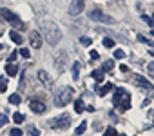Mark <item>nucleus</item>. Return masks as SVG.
Here are the masks:
<instances>
[{"instance_id":"nucleus-1","label":"nucleus","mask_w":154,"mask_h":136,"mask_svg":"<svg viewBox=\"0 0 154 136\" xmlns=\"http://www.w3.org/2000/svg\"><path fill=\"white\" fill-rule=\"evenodd\" d=\"M40 35H44V38L47 40V44L51 45H56L60 40H62V31L60 27L54 24V22H49V20H44L40 22Z\"/></svg>"},{"instance_id":"nucleus-38","label":"nucleus","mask_w":154,"mask_h":136,"mask_svg":"<svg viewBox=\"0 0 154 136\" xmlns=\"http://www.w3.org/2000/svg\"><path fill=\"white\" fill-rule=\"evenodd\" d=\"M150 56H154V49H150Z\"/></svg>"},{"instance_id":"nucleus-10","label":"nucleus","mask_w":154,"mask_h":136,"mask_svg":"<svg viewBox=\"0 0 154 136\" xmlns=\"http://www.w3.org/2000/svg\"><path fill=\"white\" fill-rule=\"evenodd\" d=\"M132 78H134V82L138 84V87H141V89H145V91H150V89H152V84H150L147 78H143V76H140V75H132Z\"/></svg>"},{"instance_id":"nucleus-21","label":"nucleus","mask_w":154,"mask_h":136,"mask_svg":"<svg viewBox=\"0 0 154 136\" xmlns=\"http://www.w3.org/2000/svg\"><path fill=\"white\" fill-rule=\"evenodd\" d=\"M112 67H114V62L112 60H107V62H103V69L102 71H111Z\"/></svg>"},{"instance_id":"nucleus-17","label":"nucleus","mask_w":154,"mask_h":136,"mask_svg":"<svg viewBox=\"0 0 154 136\" xmlns=\"http://www.w3.org/2000/svg\"><path fill=\"white\" fill-rule=\"evenodd\" d=\"M93 78H94L96 82H102V80H103V71H102V69L93 71Z\"/></svg>"},{"instance_id":"nucleus-36","label":"nucleus","mask_w":154,"mask_h":136,"mask_svg":"<svg viewBox=\"0 0 154 136\" xmlns=\"http://www.w3.org/2000/svg\"><path fill=\"white\" fill-rule=\"evenodd\" d=\"M120 71H123V73H127V71H129V67H127L125 63H122V65H120Z\"/></svg>"},{"instance_id":"nucleus-13","label":"nucleus","mask_w":154,"mask_h":136,"mask_svg":"<svg viewBox=\"0 0 154 136\" xmlns=\"http://www.w3.org/2000/svg\"><path fill=\"white\" fill-rule=\"evenodd\" d=\"M112 87H114V85H112V84H109V82H107V84H103V85H102V87H98V89H96V93H98V94H100V96H105V94H107V93H111V91H112Z\"/></svg>"},{"instance_id":"nucleus-39","label":"nucleus","mask_w":154,"mask_h":136,"mask_svg":"<svg viewBox=\"0 0 154 136\" xmlns=\"http://www.w3.org/2000/svg\"><path fill=\"white\" fill-rule=\"evenodd\" d=\"M152 36H154V29H152Z\"/></svg>"},{"instance_id":"nucleus-2","label":"nucleus","mask_w":154,"mask_h":136,"mask_svg":"<svg viewBox=\"0 0 154 136\" xmlns=\"http://www.w3.org/2000/svg\"><path fill=\"white\" fill-rule=\"evenodd\" d=\"M112 104H114V107H116L120 113H125V111L131 107V94H129L123 87H116V89H114Z\"/></svg>"},{"instance_id":"nucleus-34","label":"nucleus","mask_w":154,"mask_h":136,"mask_svg":"<svg viewBox=\"0 0 154 136\" xmlns=\"http://www.w3.org/2000/svg\"><path fill=\"white\" fill-rule=\"evenodd\" d=\"M141 20H143V22H147L149 26H154V22H152V20L149 18V17H145V15H141Z\"/></svg>"},{"instance_id":"nucleus-9","label":"nucleus","mask_w":154,"mask_h":136,"mask_svg":"<svg viewBox=\"0 0 154 136\" xmlns=\"http://www.w3.org/2000/svg\"><path fill=\"white\" fill-rule=\"evenodd\" d=\"M38 80L42 82V85H44L45 89H51V87H53V78L49 76L47 71H38Z\"/></svg>"},{"instance_id":"nucleus-22","label":"nucleus","mask_w":154,"mask_h":136,"mask_svg":"<svg viewBox=\"0 0 154 136\" xmlns=\"http://www.w3.org/2000/svg\"><path fill=\"white\" fill-rule=\"evenodd\" d=\"M6 89H8V80L4 76H0V93H4Z\"/></svg>"},{"instance_id":"nucleus-29","label":"nucleus","mask_w":154,"mask_h":136,"mask_svg":"<svg viewBox=\"0 0 154 136\" xmlns=\"http://www.w3.org/2000/svg\"><path fill=\"white\" fill-rule=\"evenodd\" d=\"M20 54H22L24 58H29V56H31V53H29L27 47H22V49H20Z\"/></svg>"},{"instance_id":"nucleus-32","label":"nucleus","mask_w":154,"mask_h":136,"mask_svg":"<svg viewBox=\"0 0 154 136\" xmlns=\"http://www.w3.org/2000/svg\"><path fill=\"white\" fill-rule=\"evenodd\" d=\"M20 134H22V129H18V127L11 129V136H20Z\"/></svg>"},{"instance_id":"nucleus-11","label":"nucleus","mask_w":154,"mask_h":136,"mask_svg":"<svg viewBox=\"0 0 154 136\" xmlns=\"http://www.w3.org/2000/svg\"><path fill=\"white\" fill-rule=\"evenodd\" d=\"M29 107H31L33 113H38V114L45 113V104L40 102V100H31V102H29Z\"/></svg>"},{"instance_id":"nucleus-40","label":"nucleus","mask_w":154,"mask_h":136,"mask_svg":"<svg viewBox=\"0 0 154 136\" xmlns=\"http://www.w3.org/2000/svg\"><path fill=\"white\" fill-rule=\"evenodd\" d=\"M0 49H2V44H0Z\"/></svg>"},{"instance_id":"nucleus-31","label":"nucleus","mask_w":154,"mask_h":136,"mask_svg":"<svg viewBox=\"0 0 154 136\" xmlns=\"http://www.w3.org/2000/svg\"><path fill=\"white\" fill-rule=\"evenodd\" d=\"M114 58H125V53H123L122 49H116V51H114Z\"/></svg>"},{"instance_id":"nucleus-3","label":"nucleus","mask_w":154,"mask_h":136,"mask_svg":"<svg viewBox=\"0 0 154 136\" xmlns=\"http://www.w3.org/2000/svg\"><path fill=\"white\" fill-rule=\"evenodd\" d=\"M0 17H2L6 22H9L15 29H18V31H26L27 29V26L18 18V15L17 13H13L11 9H6V8H2V9H0Z\"/></svg>"},{"instance_id":"nucleus-8","label":"nucleus","mask_w":154,"mask_h":136,"mask_svg":"<svg viewBox=\"0 0 154 136\" xmlns=\"http://www.w3.org/2000/svg\"><path fill=\"white\" fill-rule=\"evenodd\" d=\"M29 42H31V45L35 47V49H38V47H42V35H40V31H31L29 33Z\"/></svg>"},{"instance_id":"nucleus-6","label":"nucleus","mask_w":154,"mask_h":136,"mask_svg":"<svg viewBox=\"0 0 154 136\" xmlns=\"http://www.w3.org/2000/svg\"><path fill=\"white\" fill-rule=\"evenodd\" d=\"M89 18L94 20V22H102V24H112L114 22V18L109 17V15H105V13H102V9H93L89 13Z\"/></svg>"},{"instance_id":"nucleus-19","label":"nucleus","mask_w":154,"mask_h":136,"mask_svg":"<svg viewBox=\"0 0 154 136\" xmlns=\"http://www.w3.org/2000/svg\"><path fill=\"white\" fill-rule=\"evenodd\" d=\"M74 111L78 113V114L84 113V102H82V100H76V102H74Z\"/></svg>"},{"instance_id":"nucleus-16","label":"nucleus","mask_w":154,"mask_h":136,"mask_svg":"<svg viewBox=\"0 0 154 136\" xmlns=\"http://www.w3.org/2000/svg\"><path fill=\"white\" fill-rule=\"evenodd\" d=\"M78 76H80V63L74 62L72 63V80H78Z\"/></svg>"},{"instance_id":"nucleus-30","label":"nucleus","mask_w":154,"mask_h":136,"mask_svg":"<svg viewBox=\"0 0 154 136\" xmlns=\"http://www.w3.org/2000/svg\"><path fill=\"white\" fill-rule=\"evenodd\" d=\"M17 56H18V53H17V51H13V53L9 54V58H8V63H13V62L17 60Z\"/></svg>"},{"instance_id":"nucleus-26","label":"nucleus","mask_w":154,"mask_h":136,"mask_svg":"<svg viewBox=\"0 0 154 136\" xmlns=\"http://www.w3.org/2000/svg\"><path fill=\"white\" fill-rule=\"evenodd\" d=\"M13 120H15L17 123H22V122H24V116H22V113H15V114H13Z\"/></svg>"},{"instance_id":"nucleus-35","label":"nucleus","mask_w":154,"mask_h":136,"mask_svg":"<svg viewBox=\"0 0 154 136\" xmlns=\"http://www.w3.org/2000/svg\"><path fill=\"white\" fill-rule=\"evenodd\" d=\"M98 58H100L98 51H94V49H93V51H91V60H98Z\"/></svg>"},{"instance_id":"nucleus-14","label":"nucleus","mask_w":154,"mask_h":136,"mask_svg":"<svg viewBox=\"0 0 154 136\" xmlns=\"http://www.w3.org/2000/svg\"><path fill=\"white\" fill-rule=\"evenodd\" d=\"M6 73H8L9 76H15V75L18 73V65H17V63H8V65H6Z\"/></svg>"},{"instance_id":"nucleus-24","label":"nucleus","mask_w":154,"mask_h":136,"mask_svg":"<svg viewBox=\"0 0 154 136\" xmlns=\"http://www.w3.org/2000/svg\"><path fill=\"white\" fill-rule=\"evenodd\" d=\"M103 136H118V132H116V129H114V127H107Z\"/></svg>"},{"instance_id":"nucleus-7","label":"nucleus","mask_w":154,"mask_h":136,"mask_svg":"<svg viewBox=\"0 0 154 136\" xmlns=\"http://www.w3.org/2000/svg\"><path fill=\"white\" fill-rule=\"evenodd\" d=\"M84 8H85V0H71L69 15H71V17H78V15H82Z\"/></svg>"},{"instance_id":"nucleus-27","label":"nucleus","mask_w":154,"mask_h":136,"mask_svg":"<svg viewBox=\"0 0 154 136\" xmlns=\"http://www.w3.org/2000/svg\"><path fill=\"white\" fill-rule=\"evenodd\" d=\"M29 134H31V136H40V131H38L35 125H29Z\"/></svg>"},{"instance_id":"nucleus-5","label":"nucleus","mask_w":154,"mask_h":136,"mask_svg":"<svg viewBox=\"0 0 154 136\" xmlns=\"http://www.w3.org/2000/svg\"><path fill=\"white\" fill-rule=\"evenodd\" d=\"M71 120H72V118H71L69 114H62V116L51 120V127H53L54 131H63V129H67V127L71 125Z\"/></svg>"},{"instance_id":"nucleus-23","label":"nucleus","mask_w":154,"mask_h":136,"mask_svg":"<svg viewBox=\"0 0 154 136\" xmlns=\"http://www.w3.org/2000/svg\"><path fill=\"white\" fill-rule=\"evenodd\" d=\"M103 45H105L107 49H112V47H114V40H112V38H103Z\"/></svg>"},{"instance_id":"nucleus-4","label":"nucleus","mask_w":154,"mask_h":136,"mask_svg":"<svg viewBox=\"0 0 154 136\" xmlns=\"http://www.w3.org/2000/svg\"><path fill=\"white\" fill-rule=\"evenodd\" d=\"M71 96H72V87H62L54 96V105L56 107H65L71 102Z\"/></svg>"},{"instance_id":"nucleus-18","label":"nucleus","mask_w":154,"mask_h":136,"mask_svg":"<svg viewBox=\"0 0 154 136\" xmlns=\"http://www.w3.org/2000/svg\"><path fill=\"white\" fill-rule=\"evenodd\" d=\"M9 104L18 105V104H20V94H18V93H13V94L9 96Z\"/></svg>"},{"instance_id":"nucleus-12","label":"nucleus","mask_w":154,"mask_h":136,"mask_svg":"<svg viewBox=\"0 0 154 136\" xmlns=\"http://www.w3.org/2000/svg\"><path fill=\"white\" fill-rule=\"evenodd\" d=\"M65 56H67V53H65V51H62V53L58 54V60H54V65H56V69H58V71H62V69H63V65H65V62H67V60H65Z\"/></svg>"},{"instance_id":"nucleus-37","label":"nucleus","mask_w":154,"mask_h":136,"mask_svg":"<svg viewBox=\"0 0 154 136\" xmlns=\"http://www.w3.org/2000/svg\"><path fill=\"white\" fill-rule=\"evenodd\" d=\"M149 71H152V73H154V62H150V63H149Z\"/></svg>"},{"instance_id":"nucleus-33","label":"nucleus","mask_w":154,"mask_h":136,"mask_svg":"<svg viewBox=\"0 0 154 136\" xmlns=\"http://www.w3.org/2000/svg\"><path fill=\"white\" fill-rule=\"evenodd\" d=\"M6 123H8V116L6 114H0V127L6 125Z\"/></svg>"},{"instance_id":"nucleus-20","label":"nucleus","mask_w":154,"mask_h":136,"mask_svg":"<svg viewBox=\"0 0 154 136\" xmlns=\"http://www.w3.org/2000/svg\"><path fill=\"white\" fill-rule=\"evenodd\" d=\"M85 131H87V122H82L78 125V129H76V134H84Z\"/></svg>"},{"instance_id":"nucleus-15","label":"nucleus","mask_w":154,"mask_h":136,"mask_svg":"<svg viewBox=\"0 0 154 136\" xmlns=\"http://www.w3.org/2000/svg\"><path fill=\"white\" fill-rule=\"evenodd\" d=\"M9 36H11V40H13L15 44H22V42H24L22 35H20V33H17V31H11V33H9Z\"/></svg>"},{"instance_id":"nucleus-28","label":"nucleus","mask_w":154,"mask_h":136,"mask_svg":"<svg viewBox=\"0 0 154 136\" xmlns=\"http://www.w3.org/2000/svg\"><path fill=\"white\" fill-rule=\"evenodd\" d=\"M80 44L87 47V45H91V38H89V36H82V38H80Z\"/></svg>"},{"instance_id":"nucleus-25","label":"nucleus","mask_w":154,"mask_h":136,"mask_svg":"<svg viewBox=\"0 0 154 136\" xmlns=\"http://www.w3.org/2000/svg\"><path fill=\"white\" fill-rule=\"evenodd\" d=\"M138 40H140L141 44H147V45H154V44H152V40H149V38H145L143 35H140V36H138Z\"/></svg>"}]
</instances>
